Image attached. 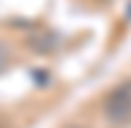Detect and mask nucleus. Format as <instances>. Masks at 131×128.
<instances>
[{
  "mask_svg": "<svg viewBox=\"0 0 131 128\" xmlns=\"http://www.w3.org/2000/svg\"><path fill=\"white\" fill-rule=\"evenodd\" d=\"M9 63H12V51H9L6 43L0 40V71H6V68H9Z\"/></svg>",
  "mask_w": 131,
  "mask_h": 128,
  "instance_id": "f03ea898",
  "label": "nucleus"
},
{
  "mask_svg": "<svg viewBox=\"0 0 131 128\" xmlns=\"http://www.w3.org/2000/svg\"><path fill=\"white\" fill-rule=\"evenodd\" d=\"M103 111H105V120L114 122V125H123V122L131 120V80L114 85V88L105 94Z\"/></svg>",
  "mask_w": 131,
  "mask_h": 128,
  "instance_id": "f257e3e1",
  "label": "nucleus"
}]
</instances>
